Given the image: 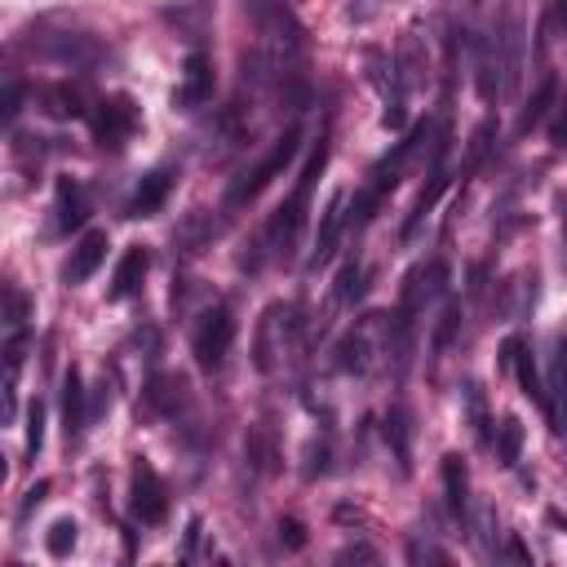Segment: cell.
I'll use <instances>...</instances> for the list:
<instances>
[{
	"mask_svg": "<svg viewBox=\"0 0 567 567\" xmlns=\"http://www.w3.org/2000/svg\"><path fill=\"white\" fill-rule=\"evenodd\" d=\"M252 22H257V44L244 53V80L284 84L306 62V31L284 0H257Z\"/></svg>",
	"mask_w": 567,
	"mask_h": 567,
	"instance_id": "cell-1",
	"label": "cell"
},
{
	"mask_svg": "<svg viewBox=\"0 0 567 567\" xmlns=\"http://www.w3.org/2000/svg\"><path fill=\"white\" fill-rule=\"evenodd\" d=\"M323 164H328V133H319V146L310 151V159H306V168H301V177H297L292 195H288V199L270 213V221H266V248H270V257H279V261H288V257H292V248H297V239H301V230H306L310 190H315V182H319Z\"/></svg>",
	"mask_w": 567,
	"mask_h": 567,
	"instance_id": "cell-2",
	"label": "cell"
},
{
	"mask_svg": "<svg viewBox=\"0 0 567 567\" xmlns=\"http://www.w3.org/2000/svg\"><path fill=\"white\" fill-rule=\"evenodd\" d=\"M297 146H301V133H297V124L292 128H284L275 142H270V151L248 168V173H239L230 186H226V208H244V204H252L288 164H292V155H297Z\"/></svg>",
	"mask_w": 567,
	"mask_h": 567,
	"instance_id": "cell-3",
	"label": "cell"
},
{
	"mask_svg": "<svg viewBox=\"0 0 567 567\" xmlns=\"http://www.w3.org/2000/svg\"><path fill=\"white\" fill-rule=\"evenodd\" d=\"M425 137V128H416L412 137H403L399 146H394V155H385L377 168H372V177H368V186L354 195V208H350V221H354V230L359 226H368L372 221V213L385 204V195L399 186V173H403V164L412 159V151H416V142Z\"/></svg>",
	"mask_w": 567,
	"mask_h": 567,
	"instance_id": "cell-4",
	"label": "cell"
},
{
	"mask_svg": "<svg viewBox=\"0 0 567 567\" xmlns=\"http://www.w3.org/2000/svg\"><path fill=\"white\" fill-rule=\"evenodd\" d=\"M230 341H235V315L226 306H213V310H204V319L190 332V354H195L199 368L213 372L230 354Z\"/></svg>",
	"mask_w": 567,
	"mask_h": 567,
	"instance_id": "cell-5",
	"label": "cell"
},
{
	"mask_svg": "<svg viewBox=\"0 0 567 567\" xmlns=\"http://www.w3.org/2000/svg\"><path fill=\"white\" fill-rule=\"evenodd\" d=\"M93 142L97 146H111V151H120L128 137H133V128H137V120H142V111H137V102L128 97V93H111V97H102L97 106H93Z\"/></svg>",
	"mask_w": 567,
	"mask_h": 567,
	"instance_id": "cell-6",
	"label": "cell"
},
{
	"mask_svg": "<svg viewBox=\"0 0 567 567\" xmlns=\"http://www.w3.org/2000/svg\"><path fill=\"white\" fill-rule=\"evenodd\" d=\"M213 62H208V53H186V62H182V80H177V89H173V106L177 111H195V106H204V102H213Z\"/></svg>",
	"mask_w": 567,
	"mask_h": 567,
	"instance_id": "cell-7",
	"label": "cell"
},
{
	"mask_svg": "<svg viewBox=\"0 0 567 567\" xmlns=\"http://www.w3.org/2000/svg\"><path fill=\"white\" fill-rule=\"evenodd\" d=\"M128 505L142 523H164L168 514V492L159 483V474L146 461H133V483H128Z\"/></svg>",
	"mask_w": 567,
	"mask_h": 567,
	"instance_id": "cell-8",
	"label": "cell"
},
{
	"mask_svg": "<svg viewBox=\"0 0 567 567\" xmlns=\"http://www.w3.org/2000/svg\"><path fill=\"white\" fill-rule=\"evenodd\" d=\"M447 284V266L434 257V261H421V266H412L408 270V279H403V292H399V319H412L439 288Z\"/></svg>",
	"mask_w": 567,
	"mask_h": 567,
	"instance_id": "cell-9",
	"label": "cell"
},
{
	"mask_svg": "<svg viewBox=\"0 0 567 567\" xmlns=\"http://www.w3.org/2000/svg\"><path fill=\"white\" fill-rule=\"evenodd\" d=\"M545 412L558 430L567 421V332L549 337V372H545Z\"/></svg>",
	"mask_w": 567,
	"mask_h": 567,
	"instance_id": "cell-10",
	"label": "cell"
},
{
	"mask_svg": "<svg viewBox=\"0 0 567 567\" xmlns=\"http://www.w3.org/2000/svg\"><path fill=\"white\" fill-rule=\"evenodd\" d=\"M501 359H505V368H514V377H518L523 394H527L532 403H540V408H545V381H540V372H536V363H532L527 341H523V337H505Z\"/></svg>",
	"mask_w": 567,
	"mask_h": 567,
	"instance_id": "cell-11",
	"label": "cell"
},
{
	"mask_svg": "<svg viewBox=\"0 0 567 567\" xmlns=\"http://www.w3.org/2000/svg\"><path fill=\"white\" fill-rule=\"evenodd\" d=\"M106 230H89L75 248H71V257H66V266H62V279L66 284H84L102 261H106Z\"/></svg>",
	"mask_w": 567,
	"mask_h": 567,
	"instance_id": "cell-12",
	"label": "cell"
},
{
	"mask_svg": "<svg viewBox=\"0 0 567 567\" xmlns=\"http://www.w3.org/2000/svg\"><path fill=\"white\" fill-rule=\"evenodd\" d=\"M146 270H151V252H146L142 244L124 248V257L115 261V275H111V288H106V297H111V301H124V297H133V292L142 288Z\"/></svg>",
	"mask_w": 567,
	"mask_h": 567,
	"instance_id": "cell-13",
	"label": "cell"
},
{
	"mask_svg": "<svg viewBox=\"0 0 567 567\" xmlns=\"http://www.w3.org/2000/svg\"><path fill=\"white\" fill-rule=\"evenodd\" d=\"M554 102H558V75L554 71H540V80H536V89H532V97H527V106L518 115V133H532L536 124H545L549 111H554Z\"/></svg>",
	"mask_w": 567,
	"mask_h": 567,
	"instance_id": "cell-14",
	"label": "cell"
},
{
	"mask_svg": "<svg viewBox=\"0 0 567 567\" xmlns=\"http://www.w3.org/2000/svg\"><path fill=\"white\" fill-rule=\"evenodd\" d=\"M168 190H173V173H168V168L146 173L142 186H137L133 199H128V217H151V213H159L164 199H168Z\"/></svg>",
	"mask_w": 567,
	"mask_h": 567,
	"instance_id": "cell-15",
	"label": "cell"
},
{
	"mask_svg": "<svg viewBox=\"0 0 567 567\" xmlns=\"http://www.w3.org/2000/svg\"><path fill=\"white\" fill-rule=\"evenodd\" d=\"M341 226H346V190H332V199H328V208H323V221H319V235H315V257H310L315 266L328 261V252L337 248Z\"/></svg>",
	"mask_w": 567,
	"mask_h": 567,
	"instance_id": "cell-16",
	"label": "cell"
},
{
	"mask_svg": "<svg viewBox=\"0 0 567 567\" xmlns=\"http://www.w3.org/2000/svg\"><path fill=\"white\" fill-rule=\"evenodd\" d=\"M62 430H66V443H75L84 430V381L75 368H66L62 377Z\"/></svg>",
	"mask_w": 567,
	"mask_h": 567,
	"instance_id": "cell-17",
	"label": "cell"
},
{
	"mask_svg": "<svg viewBox=\"0 0 567 567\" xmlns=\"http://www.w3.org/2000/svg\"><path fill=\"white\" fill-rule=\"evenodd\" d=\"M40 106L53 115V120H75L84 115V97L75 84H44L40 89Z\"/></svg>",
	"mask_w": 567,
	"mask_h": 567,
	"instance_id": "cell-18",
	"label": "cell"
},
{
	"mask_svg": "<svg viewBox=\"0 0 567 567\" xmlns=\"http://www.w3.org/2000/svg\"><path fill=\"white\" fill-rule=\"evenodd\" d=\"M443 492H447L452 514H465V505H470V474H465V461L456 452L443 456Z\"/></svg>",
	"mask_w": 567,
	"mask_h": 567,
	"instance_id": "cell-19",
	"label": "cell"
},
{
	"mask_svg": "<svg viewBox=\"0 0 567 567\" xmlns=\"http://www.w3.org/2000/svg\"><path fill=\"white\" fill-rule=\"evenodd\" d=\"M337 368H341V372H363V368H368V323L350 328V332L337 341Z\"/></svg>",
	"mask_w": 567,
	"mask_h": 567,
	"instance_id": "cell-20",
	"label": "cell"
},
{
	"mask_svg": "<svg viewBox=\"0 0 567 567\" xmlns=\"http://www.w3.org/2000/svg\"><path fill=\"white\" fill-rule=\"evenodd\" d=\"M164 18L177 27V31H186L190 40L208 27V18H213V9H208V0H182V4H168L164 9Z\"/></svg>",
	"mask_w": 567,
	"mask_h": 567,
	"instance_id": "cell-21",
	"label": "cell"
},
{
	"mask_svg": "<svg viewBox=\"0 0 567 567\" xmlns=\"http://www.w3.org/2000/svg\"><path fill=\"white\" fill-rule=\"evenodd\" d=\"M182 399H186V381H182V377H155V381L146 385V403H151L155 412H177Z\"/></svg>",
	"mask_w": 567,
	"mask_h": 567,
	"instance_id": "cell-22",
	"label": "cell"
},
{
	"mask_svg": "<svg viewBox=\"0 0 567 567\" xmlns=\"http://www.w3.org/2000/svg\"><path fill=\"white\" fill-rule=\"evenodd\" d=\"M492 447H496V461L501 465H514L518 452H523V421L518 416H501V425L492 434Z\"/></svg>",
	"mask_w": 567,
	"mask_h": 567,
	"instance_id": "cell-23",
	"label": "cell"
},
{
	"mask_svg": "<svg viewBox=\"0 0 567 567\" xmlns=\"http://www.w3.org/2000/svg\"><path fill=\"white\" fill-rule=\"evenodd\" d=\"M408 434H412V425H408V408L394 403V408L385 412V439H390V447H394L399 470H408Z\"/></svg>",
	"mask_w": 567,
	"mask_h": 567,
	"instance_id": "cell-24",
	"label": "cell"
},
{
	"mask_svg": "<svg viewBox=\"0 0 567 567\" xmlns=\"http://www.w3.org/2000/svg\"><path fill=\"white\" fill-rule=\"evenodd\" d=\"M84 221V199L75 182H58V230H71Z\"/></svg>",
	"mask_w": 567,
	"mask_h": 567,
	"instance_id": "cell-25",
	"label": "cell"
},
{
	"mask_svg": "<svg viewBox=\"0 0 567 567\" xmlns=\"http://www.w3.org/2000/svg\"><path fill=\"white\" fill-rule=\"evenodd\" d=\"M359 279H363V266H359V261H346L341 275H337V301H341V306H350V301L363 292Z\"/></svg>",
	"mask_w": 567,
	"mask_h": 567,
	"instance_id": "cell-26",
	"label": "cell"
},
{
	"mask_svg": "<svg viewBox=\"0 0 567 567\" xmlns=\"http://www.w3.org/2000/svg\"><path fill=\"white\" fill-rule=\"evenodd\" d=\"M40 447H44V403L31 399V408H27V456L35 461Z\"/></svg>",
	"mask_w": 567,
	"mask_h": 567,
	"instance_id": "cell-27",
	"label": "cell"
},
{
	"mask_svg": "<svg viewBox=\"0 0 567 567\" xmlns=\"http://www.w3.org/2000/svg\"><path fill=\"white\" fill-rule=\"evenodd\" d=\"M75 532H80V527H75L71 518H58V523L49 527V536H44V549H49L53 558H62V554L75 545Z\"/></svg>",
	"mask_w": 567,
	"mask_h": 567,
	"instance_id": "cell-28",
	"label": "cell"
},
{
	"mask_svg": "<svg viewBox=\"0 0 567 567\" xmlns=\"http://www.w3.org/2000/svg\"><path fill=\"white\" fill-rule=\"evenodd\" d=\"M549 146L567 151V89H558V102L549 111Z\"/></svg>",
	"mask_w": 567,
	"mask_h": 567,
	"instance_id": "cell-29",
	"label": "cell"
},
{
	"mask_svg": "<svg viewBox=\"0 0 567 567\" xmlns=\"http://www.w3.org/2000/svg\"><path fill=\"white\" fill-rule=\"evenodd\" d=\"M4 306H9V328H22V319L31 315V301H27V292L22 288H4Z\"/></svg>",
	"mask_w": 567,
	"mask_h": 567,
	"instance_id": "cell-30",
	"label": "cell"
},
{
	"mask_svg": "<svg viewBox=\"0 0 567 567\" xmlns=\"http://www.w3.org/2000/svg\"><path fill=\"white\" fill-rule=\"evenodd\" d=\"M465 403H470V421H474L478 439L487 443V439H492V430H487V412H483V394H478V385H465Z\"/></svg>",
	"mask_w": 567,
	"mask_h": 567,
	"instance_id": "cell-31",
	"label": "cell"
},
{
	"mask_svg": "<svg viewBox=\"0 0 567 567\" xmlns=\"http://www.w3.org/2000/svg\"><path fill=\"white\" fill-rule=\"evenodd\" d=\"M279 540H284L288 549H301V545H306V532H301V523H297V518H279Z\"/></svg>",
	"mask_w": 567,
	"mask_h": 567,
	"instance_id": "cell-32",
	"label": "cell"
},
{
	"mask_svg": "<svg viewBox=\"0 0 567 567\" xmlns=\"http://www.w3.org/2000/svg\"><path fill=\"white\" fill-rule=\"evenodd\" d=\"M18 115V84H9V93H4V120H13Z\"/></svg>",
	"mask_w": 567,
	"mask_h": 567,
	"instance_id": "cell-33",
	"label": "cell"
},
{
	"mask_svg": "<svg viewBox=\"0 0 567 567\" xmlns=\"http://www.w3.org/2000/svg\"><path fill=\"white\" fill-rule=\"evenodd\" d=\"M44 492H49V483H35V487L27 492V501H22V509H31V505H40V501H44Z\"/></svg>",
	"mask_w": 567,
	"mask_h": 567,
	"instance_id": "cell-34",
	"label": "cell"
},
{
	"mask_svg": "<svg viewBox=\"0 0 567 567\" xmlns=\"http://www.w3.org/2000/svg\"><path fill=\"white\" fill-rule=\"evenodd\" d=\"M505 554H509V558H523V563H527V549H523L518 540H509V545H505Z\"/></svg>",
	"mask_w": 567,
	"mask_h": 567,
	"instance_id": "cell-35",
	"label": "cell"
},
{
	"mask_svg": "<svg viewBox=\"0 0 567 567\" xmlns=\"http://www.w3.org/2000/svg\"><path fill=\"white\" fill-rule=\"evenodd\" d=\"M558 208H563V239H567V195H558Z\"/></svg>",
	"mask_w": 567,
	"mask_h": 567,
	"instance_id": "cell-36",
	"label": "cell"
},
{
	"mask_svg": "<svg viewBox=\"0 0 567 567\" xmlns=\"http://www.w3.org/2000/svg\"><path fill=\"white\" fill-rule=\"evenodd\" d=\"M558 18H567V0H558Z\"/></svg>",
	"mask_w": 567,
	"mask_h": 567,
	"instance_id": "cell-37",
	"label": "cell"
}]
</instances>
